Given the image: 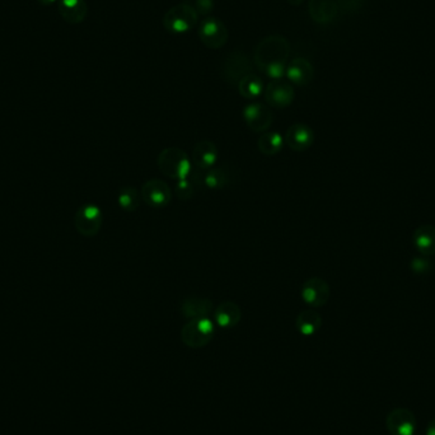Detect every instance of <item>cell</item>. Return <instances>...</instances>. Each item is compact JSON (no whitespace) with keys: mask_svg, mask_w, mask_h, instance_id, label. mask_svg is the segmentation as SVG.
<instances>
[{"mask_svg":"<svg viewBox=\"0 0 435 435\" xmlns=\"http://www.w3.org/2000/svg\"><path fill=\"white\" fill-rule=\"evenodd\" d=\"M362 3H363V0H344V3L338 6V9L340 7H343L344 9H358V8L362 7Z\"/></svg>","mask_w":435,"mask_h":435,"instance_id":"obj_30","label":"cell"},{"mask_svg":"<svg viewBox=\"0 0 435 435\" xmlns=\"http://www.w3.org/2000/svg\"><path fill=\"white\" fill-rule=\"evenodd\" d=\"M157 166L163 175L177 181L189 178L192 171V162L183 149L177 147L163 149L157 158Z\"/></svg>","mask_w":435,"mask_h":435,"instance_id":"obj_2","label":"cell"},{"mask_svg":"<svg viewBox=\"0 0 435 435\" xmlns=\"http://www.w3.org/2000/svg\"><path fill=\"white\" fill-rule=\"evenodd\" d=\"M243 119L246 121L247 127L255 133L266 131L269 127L274 122V113L266 105L261 102H253L245 107Z\"/></svg>","mask_w":435,"mask_h":435,"instance_id":"obj_11","label":"cell"},{"mask_svg":"<svg viewBox=\"0 0 435 435\" xmlns=\"http://www.w3.org/2000/svg\"><path fill=\"white\" fill-rule=\"evenodd\" d=\"M192 7L195 8L197 15H209L214 9V0H195Z\"/></svg>","mask_w":435,"mask_h":435,"instance_id":"obj_28","label":"cell"},{"mask_svg":"<svg viewBox=\"0 0 435 435\" xmlns=\"http://www.w3.org/2000/svg\"><path fill=\"white\" fill-rule=\"evenodd\" d=\"M386 427L391 435H415L418 421L408 408L397 407L387 415Z\"/></svg>","mask_w":435,"mask_h":435,"instance_id":"obj_9","label":"cell"},{"mask_svg":"<svg viewBox=\"0 0 435 435\" xmlns=\"http://www.w3.org/2000/svg\"><path fill=\"white\" fill-rule=\"evenodd\" d=\"M141 192L143 200L155 209L166 208L172 200V191L169 185L158 178L148 180L143 185Z\"/></svg>","mask_w":435,"mask_h":435,"instance_id":"obj_10","label":"cell"},{"mask_svg":"<svg viewBox=\"0 0 435 435\" xmlns=\"http://www.w3.org/2000/svg\"><path fill=\"white\" fill-rule=\"evenodd\" d=\"M315 141L313 130L306 124H293L287 130L284 136V143L294 152H304L312 147Z\"/></svg>","mask_w":435,"mask_h":435,"instance_id":"obj_13","label":"cell"},{"mask_svg":"<svg viewBox=\"0 0 435 435\" xmlns=\"http://www.w3.org/2000/svg\"><path fill=\"white\" fill-rule=\"evenodd\" d=\"M197 22L199 15L195 8L187 3H181L171 8L164 15L163 24L172 34H186L197 27Z\"/></svg>","mask_w":435,"mask_h":435,"instance_id":"obj_4","label":"cell"},{"mask_svg":"<svg viewBox=\"0 0 435 435\" xmlns=\"http://www.w3.org/2000/svg\"><path fill=\"white\" fill-rule=\"evenodd\" d=\"M303 1H304V0H288L289 4H292V6H294V7H297V6H301Z\"/></svg>","mask_w":435,"mask_h":435,"instance_id":"obj_33","label":"cell"},{"mask_svg":"<svg viewBox=\"0 0 435 435\" xmlns=\"http://www.w3.org/2000/svg\"><path fill=\"white\" fill-rule=\"evenodd\" d=\"M40 4H43V6H51V4H54L57 0H37Z\"/></svg>","mask_w":435,"mask_h":435,"instance_id":"obj_32","label":"cell"},{"mask_svg":"<svg viewBox=\"0 0 435 435\" xmlns=\"http://www.w3.org/2000/svg\"><path fill=\"white\" fill-rule=\"evenodd\" d=\"M322 326V317L315 309H306L295 320V327L304 336H312Z\"/></svg>","mask_w":435,"mask_h":435,"instance_id":"obj_21","label":"cell"},{"mask_svg":"<svg viewBox=\"0 0 435 435\" xmlns=\"http://www.w3.org/2000/svg\"><path fill=\"white\" fill-rule=\"evenodd\" d=\"M181 315L187 320L204 318L211 315L214 311V304L208 298L201 297H187L181 303Z\"/></svg>","mask_w":435,"mask_h":435,"instance_id":"obj_16","label":"cell"},{"mask_svg":"<svg viewBox=\"0 0 435 435\" xmlns=\"http://www.w3.org/2000/svg\"><path fill=\"white\" fill-rule=\"evenodd\" d=\"M59 13L63 20L71 24H78L85 21L88 7L85 0H60Z\"/></svg>","mask_w":435,"mask_h":435,"instance_id":"obj_19","label":"cell"},{"mask_svg":"<svg viewBox=\"0 0 435 435\" xmlns=\"http://www.w3.org/2000/svg\"><path fill=\"white\" fill-rule=\"evenodd\" d=\"M285 76L288 77L290 83L303 87L312 82L313 76H315V69H313V65L309 63L307 59L297 57L288 64Z\"/></svg>","mask_w":435,"mask_h":435,"instance_id":"obj_15","label":"cell"},{"mask_svg":"<svg viewBox=\"0 0 435 435\" xmlns=\"http://www.w3.org/2000/svg\"><path fill=\"white\" fill-rule=\"evenodd\" d=\"M199 38L208 49H222L228 41V29L224 23L213 17L205 18L199 26Z\"/></svg>","mask_w":435,"mask_h":435,"instance_id":"obj_6","label":"cell"},{"mask_svg":"<svg viewBox=\"0 0 435 435\" xmlns=\"http://www.w3.org/2000/svg\"><path fill=\"white\" fill-rule=\"evenodd\" d=\"M218 155L219 150L213 141H200L192 150V164L200 171H208L217 164Z\"/></svg>","mask_w":435,"mask_h":435,"instance_id":"obj_14","label":"cell"},{"mask_svg":"<svg viewBox=\"0 0 435 435\" xmlns=\"http://www.w3.org/2000/svg\"><path fill=\"white\" fill-rule=\"evenodd\" d=\"M308 12L313 21L326 24L336 18L338 4L335 0H309Z\"/></svg>","mask_w":435,"mask_h":435,"instance_id":"obj_18","label":"cell"},{"mask_svg":"<svg viewBox=\"0 0 435 435\" xmlns=\"http://www.w3.org/2000/svg\"><path fill=\"white\" fill-rule=\"evenodd\" d=\"M252 63L246 52L236 50L225 57L222 66V76L225 82L231 85H238L239 80L252 73Z\"/></svg>","mask_w":435,"mask_h":435,"instance_id":"obj_7","label":"cell"},{"mask_svg":"<svg viewBox=\"0 0 435 435\" xmlns=\"http://www.w3.org/2000/svg\"><path fill=\"white\" fill-rule=\"evenodd\" d=\"M425 433H427V435H435V418L429 422Z\"/></svg>","mask_w":435,"mask_h":435,"instance_id":"obj_31","label":"cell"},{"mask_svg":"<svg viewBox=\"0 0 435 435\" xmlns=\"http://www.w3.org/2000/svg\"><path fill=\"white\" fill-rule=\"evenodd\" d=\"M285 71H287L285 63H274L270 64L264 71V73L266 74L267 77H270L274 80V79H283V77L285 76Z\"/></svg>","mask_w":435,"mask_h":435,"instance_id":"obj_27","label":"cell"},{"mask_svg":"<svg viewBox=\"0 0 435 435\" xmlns=\"http://www.w3.org/2000/svg\"><path fill=\"white\" fill-rule=\"evenodd\" d=\"M331 290L329 283L322 278H309L304 281L301 289L303 302L311 308L323 307L330 299Z\"/></svg>","mask_w":435,"mask_h":435,"instance_id":"obj_8","label":"cell"},{"mask_svg":"<svg viewBox=\"0 0 435 435\" xmlns=\"http://www.w3.org/2000/svg\"><path fill=\"white\" fill-rule=\"evenodd\" d=\"M229 183V172L223 167H213L205 171L203 176V185L211 190H223Z\"/></svg>","mask_w":435,"mask_h":435,"instance_id":"obj_25","label":"cell"},{"mask_svg":"<svg viewBox=\"0 0 435 435\" xmlns=\"http://www.w3.org/2000/svg\"><path fill=\"white\" fill-rule=\"evenodd\" d=\"M104 224V213L94 204L80 206L74 217V225L83 237H94L99 234Z\"/></svg>","mask_w":435,"mask_h":435,"instance_id":"obj_5","label":"cell"},{"mask_svg":"<svg viewBox=\"0 0 435 435\" xmlns=\"http://www.w3.org/2000/svg\"><path fill=\"white\" fill-rule=\"evenodd\" d=\"M430 267V262L424 257H418L411 262V269L416 274H425Z\"/></svg>","mask_w":435,"mask_h":435,"instance_id":"obj_29","label":"cell"},{"mask_svg":"<svg viewBox=\"0 0 435 435\" xmlns=\"http://www.w3.org/2000/svg\"><path fill=\"white\" fill-rule=\"evenodd\" d=\"M242 318V311L238 304L231 301L220 303L217 308L214 309V320L220 329L229 330L236 327Z\"/></svg>","mask_w":435,"mask_h":435,"instance_id":"obj_17","label":"cell"},{"mask_svg":"<svg viewBox=\"0 0 435 435\" xmlns=\"http://www.w3.org/2000/svg\"><path fill=\"white\" fill-rule=\"evenodd\" d=\"M215 334L214 323L208 317L194 318L185 323L181 330V340L183 344L191 349H200L211 344Z\"/></svg>","mask_w":435,"mask_h":435,"instance_id":"obj_3","label":"cell"},{"mask_svg":"<svg viewBox=\"0 0 435 435\" xmlns=\"http://www.w3.org/2000/svg\"><path fill=\"white\" fill-rule=\"evenodd\" d=\"M237 87L239 94L246 99H256L264 92V83L261 78L253 73L242 78Z\"/></svg>","mask_w":435,"mask_h":435,"instance_id":"obj_24","label":"cell"},{"mask_svg":"<svg viewBox=\"0 0 435 435\" xmlns=\"http://www.w3.org/2000/svg\"><path fill=\"white\" fill-rule=\"evenodd\" d=\"M284 138L280 134L275 133V131H269V133L262 134L259 141H257V148L261 153L267 157H273L276 155L284 147Z\"/></svg>","mask_w":435,"mask_h":435,"instance_id":"obj_23","label":"cell"},{"mask_svg":"<svg viewBox=\"0 0 435 435\" xmlns=\"http://www.w3.org/2000/svg\"><path fill=\"white\" fill-rule=\"evenodd\" d=\"M141 192L134 186H124L121 187L117 195V203L124 211L133 213L141 208Z\"/></svg>","mask_w":435,"mask_h":435,"instance_id":"obj_22","label":"cell"},{"mask_svg":"<svg viewBox=\"0 0 435 435\" xmlns=\"http://www.w3.org/2000/svg\"><path fill=\"white\" fill-rule=\"evenodd\" d=\"M267 104L276 108H285L293 104L295 97L294 88L292 83L283 79L271 80L264 90Z\"/></svg>","mask_w":435,"mask_h":435,"instance_id":"obj_12","label":"cell"},{"mask_svg":"<svg viewBox=\"0 0 435 435\" xmlns=\"http://www.w3.org/2000/svg\"><path fill=\"white\" fill-rule=\"evenodd\" d=\"M290 54V45L283 36L265 37L255 49V63L264 71L270 64L285 63Z\"/></svg>","mask_w":435,"mask_h":435,"instance_id":"obj_1","label":"cell"},{"mask_svg":"<svg viewBox=\"0 0 435 435\" xmlns=\"http://www.w3.org/2000/svg\"><path fill=\"white\" fill-rule=\"evenodd\" d=\"M414 245L422 256L435 255V227L421 225L414 232Z\"/></svg>","mask_w":435,"mask_h":435,"instance_id":"obj_20","label":"cell"},{"mask_svg":"<svg viewBox=\"0 0 435 435\" xmlns=\"http://www.w3.org/2000/svg\"><path fill=\"white\" fill-rule=\"evenodd\" d=\"M176 197L180 200H190L195 195V186L192 181H190L189 178L185 180H178L176 183L175 187Z\"/></svg>","mask_w":435,"mask_h":435,"instance_id":"obj_26","label":"cell"}]
</instances>
